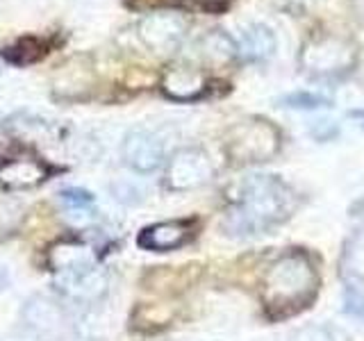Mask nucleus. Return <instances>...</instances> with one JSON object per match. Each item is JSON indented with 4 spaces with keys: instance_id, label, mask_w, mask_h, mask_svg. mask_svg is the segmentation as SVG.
I'll use <instances>...</instances> for the list:
<instances>
[{
    "instance_id": "4be33fe9",
    "label": "nucleus",
    "mask_w": 364,
    "mask_h": 341,
    "mask_svg": "<svg viewBox=\"0 0 364 341\" xmlns=\"http://www.w3.org/2000/svg\"><path fill=\"white\" fill-rule=\"evenodd\" d=\"M339 134V128H337V123L333 121H316L312 125V136L318 141H330V139H335V136Z\"/></svg>"
},
{
    "instance_id": "1a4fd4ad",
    "label": "nucleus",
    "mask_w": 364,
    "mask_h": 341,
    "mask_svg": "<svg viewBox=\"0 0 364 341\" xmlns=\"http://www.w3.org/2000/svg\"><path fill=\"white\" fill-rule=\"evenodd\" d=\"M48 261L60 280L77 278L85 273L96 271V253L94 248L80 242H60L50 248Z\"/></svg>"
},
{
    "instance_id": "9d476101",
    "label": "nucleus",
    "mask_w": 364,
    "mask_h": 341,
    "mask_svg": "<svg viewBox=\"0 0 364 341\" xmlns=\"http://www.w3.org/2000/svg\"><path fill=\"white\" fill-rule=\"evenodd\" d=\"M191 221H162L144 227L136 237V244L144 250H153V253H168V250H178L185 246L193 237Z\"/></svg>"
},
{
    "instance_id": "39448f33",
    "label": "nucleus",
    "mask_w": 364,
    "mask_h": 341,
    "mask_svg": "<svg viewBox=\"0 0 364 341\" xmlns=\"http://www.w3.org/2000/svg\"><path fill=\"white\" fill-rule=\"evenodd\" d=\"M280 130L267 119H248L228 136V155L235 164H262L280 151Z\"/></svg>"
},
{
    "instance_id": "f257e3e1",
    "label": "nucleus",
    "mask_w": 364,
    "mask_h": 341,
    "mask_svg": "<svg viewBox=\"0 0 364 341\" xmlns=\"http://www.w3.org/2000/svg\"><path fill=\"white\" fill-rule=\"evenodd\" d=\"M299 207V193L278 175L255 173L239 185L237 202L225 216V230L235 237H257L289 221Z\"/></svg>"
},
{
    "instance_id": "412c9836",
    "label": "nucleus",
    "mask_w": 364,
    "mask_h": 341,
    "mask_svg": "<svg viewBox=\"0 0 364 341\" xmlns=\"http://www.w3.org/2000/svg\"><path fill=\"white\" fill-rule=\"evenodd\" d=\"M346 312L364 318V291L358 284H348L346 287Z\"/></svg>"
},
{
    "instance_id": "6e6552de",
    "label": "nucleus",
    "mask_w": 364,
    "mask_h": 341,
    "mask_svg": "<svg viewBox=\"0 0 364 341\" xmlns=\"http://www.w3.org/2000/svg\"><path fill=\"white\" fill-rule=\"evenodd\" d=\"M121 157L125 166L136 173H153L164 164V144L151 130L132 128L123 136Z\"/></svg>"
},
{
    "instance_id": "423d86ee",
    "label": "nucleus",
    "mask_w": 364,
    "mask_h": 341,
    "mask_svg": "<svg viewBox=\"0 0 364 341\" xmlns=\"http://www.w3.org/2000/svg\"><path fill=\"white\" fill-rule=\"evenodd\" d=\"M214 175L210 157L200 148H180L171 155L164 173V185L171 191H191L208 185Z\"/></svg>"
},
{
    "instance_id": "aec40b11",
    "label": "nucleus",
    "mask_w": 364,
    "mask_h": 341,
    "mask_svg": "<svg viewBox=\"0 0 364 341\" xmlns=\"http://www.w3.org/2000/svg\"><path fill=\"white\" fill-rule=\"evenodd\" d=\"M21 210L14 207V202H0V234L11 232L21 221Z\"/></svg>"
},
{
    "instance_id": "7ed1b4c3",
    "label": "nucleus",
    "mask_w": 364,
    "mask_h": 341,
    "mask_svg": "<svg viewBox=\"0 0 364 341\" xmlns=\"http://www.w3.org/2000/svg\"><path fill=\"white\" fill-rule=\"evenodd\" d=\"M358 64L355 43L337 34H316L303 45L301 68L318 80H337L348 75Z\"/></svg>"
},
{
    "instance_id": "2eb2a0df",
    "label": "nucleus",
    "mask_w": 364,
    "mask_h": 341,
    "mask_svg": "<svg viewBox=\"0 0 364 341\" xmlns=\"http://www.w3.org/2000/svg\"><path fill=\"white\" fill-rule=\"evenodd\" d=\"M60 200L68 214L75 216V219L80 216V219H85V221L91 219V212H94V205H96L94 193L80 187H68L60 191Z\"/></svg>"
},
{
    "instance_id": "dca6fc26",
    "label": "nucleus",
    "mask_w": 364,
    "mask_h": 341,
    "mask_svg": "<svg viewBox=\"0 0 364 341\" xmlns=\"http://www.w3.org/2000/svg\"><path fill=\"white\" fill-rule=\"evenodd\" d=\"M43 55V43L34 37H26V39H18L14 45L3 50L5 62L9 64H16V66H28L34 64Z\"/></svg>"
},
{
    "instance_id": "4468645a",
    "label": "nucleus",
    "mask_w": 364,
    "mask_h": 341,
    "mask_svg": "<svg viewBox=\"0 0 364 341\" xmlns=\"http://www.w3.org/2000/svg\"><path fill=\"white\" fill-rule=\"evenodd\" d=\"M341 273L348 284L364 282V232H355L341 255Z\"/></svg>"
},
{
    "instance_id": "ddd939ff",
    "label": "nucleus",
    "mask_w": 364,
    "mask_h": 341,
    "mask_svg": "<svg viewBox=\"0 0 364 341\" xmlns=\"http://www.w3.org/2000/svg\"><path fill=\"white\" fill-rule=\"evenodd\" d=\"M276 34L271 32V28L262 26V23H253L248 26L237 43V53L244 57L246 62H264L276 53Z\"/></svg>"
},
{
    "instance_id": "a211bd4d",
    "label": "nucleus",
    "mask_w": 364,
    "mask_h": 341,
    "mask_svg": "<svg viewBox=\"0 0 364 341\" xmlns=\"http://www.w3.org/2000/svg\"><path fill=\"white\" fill-rule=\"evenodd\" d=\"M289 341H341V332L333 328H318V325H307L299 330Z\"/></svg>"
},
{
    "instance_id": "0eeeda50",
    "label": "nucleus",
    "mask_w": 364,
    "mask_h": 341,
    "mask_svg": "<svg viewBox=\"0 0 364 341\" xmlns=\"http://www.w3.org/2000/svg\"><path fill=\"white\" fill-rule=\"evenodd\" d=\"M136 32H139V39L146 48L155 53H171L185 39L187 21L180 14H173V11H155V14L141 18Z\"/></svg>"
},
{
    "instance_id": "393cba45",
    "label": "nucleus",
    "mask_w": 364,
    "mask_h": 341,
    "mask_svg": "<svg viewBox=\"0 0 364 341\" xmlns=\"http://www.w3.org/2000/svg\"><path fill=\"white\" fill-rule=\"evenodd\" d=\"M294 3H299V5H314V3H318V0H294Z\"/></svg>"
},
{
    "instance_id": "f3484780",
    "label": "nucleus",
    "mask_w": 364,
    "mask_h": 341,
    "mask_svg": "<svg viewBox=\"0 0 364 341\" xmlns=\"http://www.w3.org/2000/svg\"><path fill=\"white\" fill-rule=\"evenodd\" d=\"M280 107H291V109H318V107H330L333 100L321 96V94H310V91H294L278 98Z\"/></svg>"
},
{
    "instance_id": "20e7f679",
    "label": "nucleus",
    "mask_w": 364,
    "mask_h": 341,
    "mask_svg": "<svg viewBox=\"0 0 364 341\" xmlns=\"http://www.w3.org/2000/svg\"><path fill=\"white\" fill-rule=\"evenodd\" d=\"M21 321L37 341H68L75 335V321L68 307L48 293H34L21 307Z\"/></svg>"
},
{
    "instance_id": "6ab92c4d",
    "label": "nucleus",
    "mask_w": 364,
    "mask_h": 341,
    "mask_svg": "<svg viewBox=\"0 0 364 341\" xmlns=\"http://www.w3.org/2000/svg\"><path fill=\"white\" fill-rule=\"evenodd\" d=\"M112 196L117 198L119 202L123 205H136V202H141V189L132 185V182L128 180H119V182H114L112 185Z\"/></svg>"
},
{
    "instance_id": "5701e85b",
    "label": "nucleus",
    "mask_w": 364,
    "mask_h": 341,
    "mask_svg": "<svg viewBox=\"0 0 364 341\" xmlns=\"http://www.w3.org/2000/svg\"><path fill=\"white\" fill-rule=\"evenodd\" d=\"M9 284H11V273L5 264H0V291L9 289Z\"/></svg>"
},
{
    "instance_id": "f03ea898",
    "label": "nucleus",
    "mask_w": 364,
    "mask_h": 341,
    "mask_svg": "<svg viewBox=\"0 0 364 341\" xmlns=\"http://www.w3.org/2000/svg\"><path fill=\"white\" fill-rule=\"evenodd\" d=\"M321 289L316 257L307 250H289L271 261L262 280V305L271 321L307 310Z\"/></svg>"
},
{
    "instance_id": "b1692460",
    "label": "nucleus",
    "mask_w": 364,
    "mask_h": 341,
    "mask_svg": "<svg viewBox=\"0 0 364 341\" xmlns=\"http://www.w3.org/2000/svg\"><path fill=\"white\" fill-rule=\"evenodd\" d=\"M348 117L350 119H358L362 123V128H364V109H353V112H348Z\"/></svg>"
},
{
    "instance_id": "9b49d317",
    "label": "nucleus",
    "mask_w": 364,
    "mask_h": 341,
    "mask_svg": "<svg viewBox=\"0 0 364 341\" xmlns=\"http://www.w3.org/2000/svg\"><path fill=\"white\" fill-rule=\"evenodd\" d=\"M48 178V166L39 159H9L0 164V185L9 189H28L37 187Z\"/></svg>"
},
{
    "instance_id": "f8f14e48",
    "label": "nucleus",
    "mask_w": 364,
    "mask_h": 341,
    "mask_svg": "<svg viewBox=\"0 0 364 341\" xmlns=\"http://www.w3.org/2000/svg\"><path fill=\"white\" fill-rule=\"evenodd\" d=\"M162 89L173 100H193L205 91V77L191 66H176L166 71L162 80Z\"/></svg>"
}]
</instances>
